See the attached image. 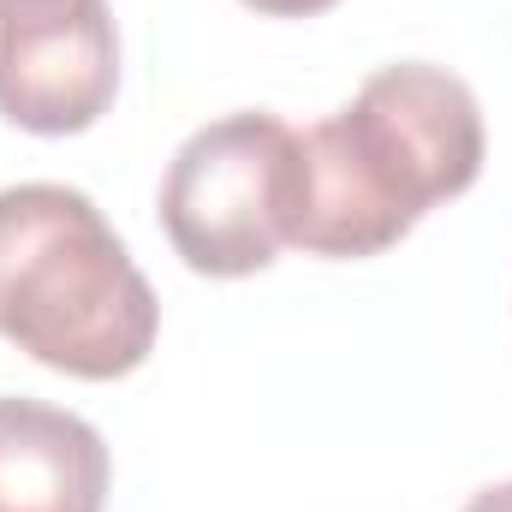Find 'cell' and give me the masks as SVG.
<instances>
[{
    "instance_id": "1",
    "label": "cell",
    "mask_w": 512,
    "mask_h": 512,
    "mask_svg": "<svg viewBox=\"0 0 512 512\" xmlns=\"http://www.w3.org/2000/svg\"><path fill=\"white\" fill-rule=\"evenodd\" d=\"M483 108L471 84L429 60H399L298 131L292 245L310 256H376L399 245L435 203L483 173Z\"/></svg>"
},
{
    "instance_id": "2",
    "label": "cell",
    "mask_w": 512,
    "mask_h": 512,
    "mask_svg": "<svg viewBox=\"0 0 512 512\" xmlns=\"http://www.w3.org/2000/svg\"><path fill=\"white\" fill-rule=\"evenodd\" d=\"M161 304L102 209L72 185L0 191V340L78 382H120L155 352Z\"/></svg>"
},
{
    "instance_id": "3",
    "label": "cell",
    "mask_w": 512,
    "mask_h": 512,
    "mask_svg": "<svg viewBox=\"0 0 512 512\" xmlns=\"http://www.w3.org/2000/svg\"><path fill=\"white\" fill-rule=\"evenodd\" d=\"M298 197V131L280 114H221L197 126L167 161L161 227L185 268L239 280L292 245Z\"/></svg>"
},
{
    "instance_id": "4",
    "label": "cell",
    "mask_w": 512,
    "mask_h": 512,
    "mask_svg": "<svg viewBox=\"0 0 512 512\" xmlns=\"http://www.w3.org/2000/svg\"><path fill=\"white\" fill-rule=\"evenodd\" d=\"M120 90L108 0H0V114L36 137L90 131Z\"/></svg>"
},
{
    "instance_id": "5",
    "label": "cell",
    "mask_w": 512,
    "mask_h": 512,
    "mask_svg": "<svg viewBox=\"0 0 512 512\" xmlns=\"http://www.w3.org/2000/svg\"><path fill=\"white\" fill-rule=\"evenodd\" d=\"M108 441L48 399H0V512H102Z\"/></svg>"
},
{
    "instance_id": "6",
    "label": "cell",
    "mask_w": 512,
    "mask_h": 512,
    "mask_svg": "<svg viewBox=\"0 0 512 512\" xmlns=\"http://www.w3.org/2000/svg\"><path fill=\"white\" fill-rule=\"evenodd\" d=\"M245 6L262 18H310V12H328L334 0H245Z\"/></svg>"
},
{
    "instance_id": "7",
    "label": "cell",
    "mask_w": 512,
    "mask_h": 512,
    "mask_svg": "<svg viewBox=\"0 0 512 512\" xmlns=\"http://www.w3.org/2000/svg\"><path fill=\"white\" fill-rule=\"evenodd\" d=\"M465 512H512V483H495V489L471 495V507Z\"/></svg>"
}]
</instances>
